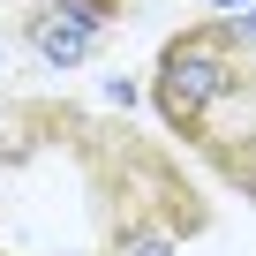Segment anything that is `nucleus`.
<instances>
[{"instance_id":"f257e3e1","label":"nucleus","mask_w":256,"mask_h":256,"mask_svg":"<svg viewBox=\"0 0 256 256\" xmlns=\"http://www.w3.org/2000/svg\"><path fill=\"white\" fill-rule=\"evenodd\" d=\"M256 90V68H248V30L226 23V16H204V23H181L158 53V76H151V113L166 120V136L196 144L234 196L256 188V128L248 120H226L218 128V106H248Z\"/></svg>"},{"instance_id":"f03ea898","label":"nucleus","mask_w":256,"mask_h":256,"mask_svg":"<svg viewBox=\"0 0 256 256\" xmlns=\"http://www.w3.org/2000/svg\"><path fill=\"white\" fill-rule=\"evenodd\" d=\"M68 151L90 166V188H98V211H106V234L113 241H196L211 226L204 188L151 136H136V128L83 120Z\"/></svg>"},{"instance_id":"7ed1b4c3","label":"nucleus","mask_w":256,"mask_h":256,"mask_svg":"<svg viewBox=\"0 0 256 256\" xmlns=\"http://www.w3.org/2000/svg\"><path fill=\"white\" fill-rule=\"evenodd\" d=\"M83 113L76 106H16V120L0 128V158H30L38 144H76Z\"/></svg>"},{"instance_id":"20e7f679","label":"nucleus","mask_w":256,"mask_h":256,"mask_svg":"<svg viewBox=\"0 0 256 256\" xmlns=\"http://www.w3.org/2000/svg\"><path fill=\"white\" fill-rule=\"evenodd\" d=\"M68 8H83L90 23H120V16H128V0H68Z\"/></svg>"}]
</instances>
